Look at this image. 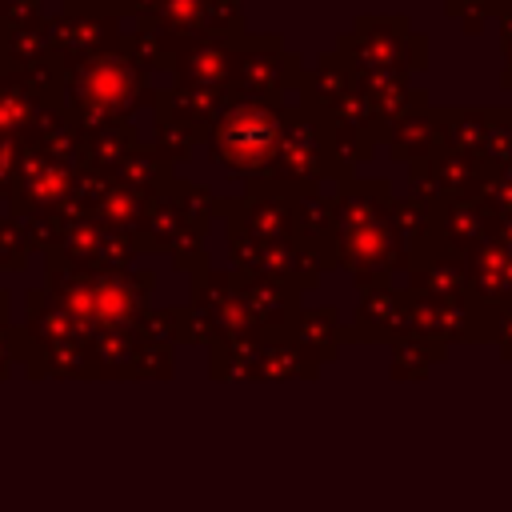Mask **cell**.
<instances>
[{
    "label": "cell",
    "mask_w": 512,
    "mask_h": 512,
    "mask_svg": "<svg viewBox=\"0 0 512 512\" xmlns=\"http://www.w3.org/2000/svg\"><path fill=\"white\" fill-rule=\"evenodd\" d=\"M392 184L380 176L336 184V260L364 284H388V272L408 268V248L392 220Z\"/></svg>",
    "instance_id": "1"
},
{
    "label": "cell",
    "mask_w": 512,
    "mask_h": 512,
    "mask_svg": "<svg viewBox=\"0 0 512 512\" xmlns=\"http://www.w3.org/2000/svg\"><path fill=\"white\" fill-rule=\"evenodd\" d=\"M148 88V76L116 48L92 52L64 68V80L56 88V108L72 116L80 132L128 124V116L140 108Z\"/></svg>",
    "instance_id": "2"
},
{
    "label": "cell",
    "mask_w": 512,
    "mask_h": 512,
    "mask_svg": "<svg viewBox=\"0 0 512 512\" xmlns=\"http://www.w3.org/2000/svg\"><path fill=\"white\" fill-rule=\"evenodd\" d=\"M284 104L280 100H240L232 96L228 108L208 128V156L244 180H264L280 144Z\"/></svg>",
    "instance_id": "3"
},
{
    "label": "cell",
    "mask_w": 512,
    "mask_h": 512,
    "mask_svg": "<svg viewBox=\"0 0 512 512\" xmlns=\"http://www.w3.org/2000/svg\"><path fill=\"white\" fill-rule=\"evenodd\" d=\"M328 176H332L328 120L320 116V108L308 100V88H304L296 104H284L280 144H276V156H272V168L264 180H272L276 188H288V192H312Z\"/></svg>",
    "instance_id": "4"
},
{
    "label": "cell",
    "mask_w": 512,
    "mask_h": 512,
    "mask_svg": "<svg viewBox=\"0 0 512 512\" xmlns=\"http://www.w3.org/2000/svg\"><path fill=\"white\" fill-rule=\"evenodd\" d=\"M336 52L352 72H424L428 40L412 32L408 16H360L352 32L340 36Z\"/></svg>",
    "instance_id": "5"
},
{
    "label": "cell",
    "mask_w": 512,
    "mask_h": 512,
    "mask_svg": "<svg viewBox=\"0 0 512 512\" xmlns=\"http://www.w3.org/2000/svg\"><path fill=\"white\" fill-rule=\"evenodd\" d=\"M116 12H132L140 28H152L168 40L240 36L244 24L236 0H120Z\"/></svg>",
    "instance_id": "6"
},
{
    "label": "cell",
    "mask_w": 512,
    "mask_h": 512,
    "mask_svg": "<svg viewBox=\"0 0 512 512\" xmlns=\"http://www.w3.org/2000/svg\"><path fill=\"white\" fill-rule=\"evenodd\" d=\"M488 168L480 160L456 156V152H436L432 160L408 164V196L424 200L428 208H444L456 200H480L488 188Z\"/></svg>",
    "instance_id": "7"
},
{
    "label": "cell",
    "mask_w": 512,
    "mask_h": 512,
    "mask_svg": "<svg viewBox=\"0 0 512 512\" xmlns=\"http://www.w3.org/2000/svg\"><path fill=\"white\" fill-rule=\"evenodd\" d=\"M116 20L120 12L108 8V4H96V0H84V4H64L60 16H44V32H48V44H52V56L68 68L92 52H104V48H116L112 36H116Z\"/></svg>",
    "instance_id": "8"
},
{
    "label": "cell",
    "mask_w": 512,
    "mask_h": 512,
    "mask_svg": "<svg viewBox=\"0 0 512 512\" xmlns=\"http://www.w3.org/2000/svg\"><path fill=\"white\" fill-rule=\"evenodd\" d=\"M72 184H76V172L56 164L52 156H44L40 148L28 144L24 152V164H20V176L12 184V216L16 220H44L52 212H60L68 200H72Z\"/></svg>",
    "instance_id": "9"
},
{
    "label": "cell",
    "mask_w": 512,
    "mask_h": 512,
    "mask_svg": "<svg viewBox=\"0 0 512 512\" xmlns=\"http://www.w3.org/2000/svg\"><path fill=\"white\" fill-rule=\"evenodd\" d=\"M296 60L280 52V40H248L240 36L236 48V72H232V96L240 100H280L284 88L296 80Z\"/></svg>",
    "instance_id": "10"
},
{
    "label": "cell",
    "mask_w": 512,
    "mask_h": 512,
    "mask_svg": "<svg viewBox=\"0 0 512 512\" xmlns=\"http://www.w3.org/2000/svg\"><path fill=\"white\" fill-rule=\"evenodd\" d=\"M236 48H240V36L176 40V52H172V76H176V88H188V92L232 88Z\"/></svg>",
    "instance_id": "11"
},
{
    "label": "cell",
    "mask_w": 512,
    "mask_h": 512,
    "mask_svg": "<svg viewBox=\"0 0 512 512\" xmlns=\"http://www.w3.org/2000/svg\"><path fill=\"white\" fill-rule=\"evenodd\" d=\"M296 224V192L276 188L272 180H260L232 212V232L248 236L252 244H288Z\"/></svg>",
    "instance_id": "12"
},
{
    "label": "cell",
    "mask_w": 512,
    "mask_h": 512,
    "mask_svg": "<svg viewBox=\"0 0 512 512\" xmlns=\"http://www.w3.org/2000/svg\"><path fill=\"white\" fill-rule=\"evenodd\" d=\"M496 228H500V220L484 204V196L480 200H456V204L436 208L432 244L444 248V252H452V256H460L468 264L476 252H484L488 244H496Z\"/></svg>",
    "instance_id": "13"
},
{
    "label": "cell",
    "mask_w": 512,
    "mask_h": 512,
    "mask_svg": "<svg viewBox=\"0 0 512 512\" xmlns=\"http://www.w3.org/2000/svg\"><path fill=\"white\" fill-rule=\"evenodd\" d=\"M408 296L412 300H464L468 288V264L432 240L408 256Z\"/></svg>",
    "instance_id": "14"
},
{
    "label": "cell",
    "mask_w": 512,
    "mask_h": 512,
    "mask_svg": "<svg viewBox=\"0 0 512 512\" xmlns=\"http://www.w3.org/2000/svg\"><path fill=\"white\" fill-rule=\"evenodd\" d=\"M384 152L396 160V164H420V160H432L444 140H440V116H436V104H424V108H412L404 112L400 120H392L380 136Z\"/></svg>",
    "instance_id": "15"
},
{
    "label": "cell",
    "mask_w": 512,
    "mask_h": 512,
    "mask_svg": "<svg viewBox=\"0 0 512 512\" xmlns=\"http://www.w3.org/2000/svg\"><path fill=\"white\" fill-rule=\"evenodd\" d=\"M52 108V96L24 72L4 68L0 72V140L8 136H32L36 120Z\"/></svg>",
    "instance_id": "16"
},
{
    "label": "cell",
    "mask_w": 512,
    "mask_h": 512,
    "mask_svg": "<svg viewBox=\"0 0 512 512\" xmlns=\"http://www.w3.org/2000/svg\"><path fill=\"white\" fill-rule=\"evenodd\" d=\"M440 116V140H444V152H456V156H468V160H480L484 152V132H488V108H476V104H452V108H436Z\"/></svg>",
    "instance_id": "17"
},
{
    "label": "cell",
    "mask_w": 512,
    "mask_h": 512,
    "mask_svg": "<svg viewBox=\"0 0 512 512\" xmlns=\"http://www.w3.org/2000/svg\"><path fill=\"white\" fill-rule=\"evenodd\" d=\"M144 212H148V196H140V192H132V188H120V184H108V192L100 196L92 220L104 224V228L116 232V236L136 240L140 228H144Z\"/></svg>",
    "instance_id": "18"
},
{
    "label": "cell",
    "mask_w": 512,
    "mask_h": 512,
    "mask_svg": "<svg viewBox=\"0 0 512 512\" xmlns=\"http://www.w3.org/2000/svg\"><path fill=\"white\" fill-rule=\"evenodd\" d=\"M480 164L488 172H500V168L512 164V104H492L488 108V132H484Z\"/></svg>",
    "instance_id": "19"
},
{
    "label": "cell",
    "mask_w": 512,
    "mask_h": 512,
    "mask_svg": "<svg viewBox=\"0 0 512 512\" xmlns=\"http://www.w3.org/2000/svg\"><path fill=\"white\" fill-rule=\"evenodd\" d=\"M512 0H444V16L460 24L464 36H480L488 20H500Z\"/></svg>",
    "instance_id": "20"
},
{
    "label": "cell",
    "mask_w": 512,
    "mask_h": 512,
    "mask_svg": "<svg viewBox=\"0 0 512 512\" xmlns=\"http://www.w3.org/2000/svg\"><path fill=\"white\" fill-rule=\"evenodd\" d=\"M28 248H32L28 224L16 220V216H0V256H4V264H8V268H20Z\"/></svg>",
    "instance_id": "21"
},
{
    "label": "cell",
    "mask_w": 512,
    "mask_h": 512,
    "mask_svg": "<svg viewBox=\"0 0 512 512\" xmlns=\"http://www.w3.org/2000/svg\"><path fill=\"white\" fill-rule=\"evenodd\" d=\"M24 152H28V136L0 140V196H12V184H16L20 164H24Z\"/></svg>",
    "instance_id": "22"
},
{
    "label": "cell",
    "mask_w": 512,
    "mask_h": 512,
    "mask_svg": "<svg viewBox=\"0 0 512 512\" xmlns=\"http://www.w3.org/2000/svg\"><path fill=\"white\" fill-rule=\"evenodd\" d=\"M484 204L496 212V220H512V164L488 176V188H484Z\"/></svg>",
    "instance_id": "23"
},
{
    "label": "cell",
    "mask_w": 512,
    "mask_h": 512,
    "mask_svg": "<svg viewBox=\"0 0 512 512\" xmlns=\"http://www.w3.org/2000/svg\"><path fill=\"white\" fill-rule=\"evenodd\" d=\"M496 32H500V56H504V68H512V8H504V16L496 20Z\"/></svg>",
    "instance_id": "24"
},
{
    "label": "cell",
    "mask_w": 512,
    "mask_h": 512,
    "mask_svg": "<svg viewBox=\"0 0 512 512\" xmlns=\"http://www.w3.org/2000/svg\"><path fill=\"white\" fill-rule=\"evenodd\" d=\"M496 332H500V340H504V352L512 356V304L496 308Z\"/></svg>",
    "instance_id": "25"
},
{
    "label": "cell",
    "mask_w": 512,
    "mask_h": 512,
    "mask_svg": "<svg viewBox=\"0 0 512 512\" xmlns=\"http://www.w3.org/2000/svg\"><path fill=\"white\" fill-rule=\"evenodd\" d=\"M12 4H20V8H32V12H40L48 0H12Z\"/></svg>",
    "instance_id": "26"
},
{
    "label": "cell",
    "mask_w": 512,
    "mask_h": 512,
    "mask_svg": "<svg viewBox=\"0 0 512 512\" xmlns=\"http://www.w3.org/2000/svg\"><path fill=\"white\" fill-rule=\"evenodd\" d=\"M500 88L512 92V68H500Z\"/></svg>",
    "instance_id": "27"
},
{
    "label": "cell",
    "mask_w": 512,
    "mask_h": 512,
    "mask_svg": "<svg viewBox=\"0 0 512 512\" xmlns=\"http://www.w3.org/2000/svg\"><path fill=\"white\" fill-rule=\"evenodd\" d=\"M4 68H8V64H4V52H0V72H4Z\"/></svg>",
    "instance_id": "28"
}]
</instances>
